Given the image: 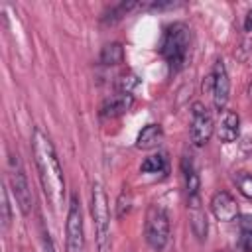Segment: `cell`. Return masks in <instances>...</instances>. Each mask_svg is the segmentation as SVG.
I'll use <instances>...</instances> for the list:
<instances>
[{
    "label": "cell",
    "mask_w": 252,
    "mask_h": 252,
    "mask_svg": "<svg viewBox=\"0 0 252 252\" xmlns=\"http://www.w3.org/2000/svg\"><path fill=\"white\" fill-rule=\"evenodd\" d=\"M187 211H189V222H191V230L199 240L207 238V230H209V222H207V215L203 211L201 205V197H189L187 199Z\"/></svg>",
    "instance_id": "obj_11"
},
{
    "label": "cell",
    "mask_w": 252,
    "mask_h": 252,
    "mask_svg": "<svg viewBox=\"0 0 252 252\" xmlns=\"http://www.w3.org/2000/svg\"><path fill=\"white\" fill-rule=\"evenodd\" d=\"M159 53L165 59L169 71L173 73L181 71L187 65V59L191 55V30L181 22L167 26L161 39Z\"/></svg>",
    "instance_id": "obj_2"
},
{
    "label": "cell",
    "mask_w": 252,
    "mask_h": 252,
    "mask_svg": "<svg viewBox=\"0 0 252 252\" xmlns=\"http://www.w3.org/2000/svg\"><path fill=\"white\" fill-rule=\"evenodd\" d=\"M213 132H215V122H213V116H211L209 108L203 102H193V106H191V128H189L193 146L203 148L211 140Z\"/></svg>",
    "instance_id": "obj_7"
},
{
    "label": "cell",
    "mask_w": 252,
    "mask_h": 252,
    "mask_svg": "<svg viewBox=\"0 0 252 252\" xmlns=\"http://www.w3.org/2000/svg\"><path fill=\"white\" fill-rule=\"evenodd\" d=\"M161 126L159 124H146L140 132H138V138H136V148L140 150H152L156 148L159 142H161Z\"/></svg>",
    "instance_id": "obj_14"
},
{
    "label": "cell",
    "mask_w": 252,
    "mask_h": 252,
    "mask_svg": "<svg viewBox=\"0 0 252 252\" xmlns=\"http://www.w3.org/2000/svg\"><path fill=\"white\" fill-rule=\"evenodd\" d=\"M132 209V193L124 189L116 199V219H124Z\"/></svg>",
    "instance_id": "obj_18"
},
{
    "label": "cell",
    "mask_w": 252,
    "mask_h": 252,
    "mask_svg": "<svg viewBox=\"0 0 252 252\" xmlns=\"http://www.w3.org/2000/svg\"><path fill=\"white\" fill-rule=\"evenodd\" d=\"M124 59V49L120 43H106L100 51V63L102 65H118Z\"/></svg>",
    "instance_id": "obj_15"
},
{
    "label": "cell",
    "mask_w": 252,
    "mask_h": 252,
    "mask_svg": "<svg viewBox=\"0 0 252 252\" xmlns=\"http://www.w3.org/2000/svg\"><path fill=\"white\" fill-rule=\"evenodd\" d=\"M134 104V96L132 93H116V94H110L108 98H104L102 106H100V114L104 118H118L122 114H126Z\"/></svg>",
    "instance_id": "obj_10"
},
{
    "label": "cell",
    "mask_w": 252,
    "mask_h": 252,
    "mask_svg": "<svg viewBox=\"0 0 252 252\" xmlns=\"http://www.w3.org/2000/svg\"><path fill=\"white\" fill-rule=\"evenodd\" d=\"M10 187H12V193L16 197V203L20 207V211L24 215H30L32 207H33V197H32V191H30V183H28V177L24 173V167L20 163V158L18 154H10Z\"/></svg>",
    "instance_id": "obj_6"
},
{
    "label": "cell",
    "mask_w": 252,
    "mask_h": 252,
    "mask_svg": "<svg viewBox=\"0 0 252 252\" xmlns=\"http://www.w3.org/2000/svg\"><path fill=\"white\" fill-rule=\"evenodd\" d=\"M181 169H183V179H185L187 199H189V197H199L201 179H199V173H197V169H195V163H193L191 156H185V158L181 159Z\"/></svg>",
    "instance_id": "obj_13"
},
{
    "label": "cell",
    "mask_w": 252,
    "mask_h": 252,
    "mask_svg": "<svg viewBox=\"0 0 252 252\" xmlns=\"http://www.w3.org/2000/svg\"><path fill=\"white\" fill-rule=\"evenodd\" d=\"M244 30H246V32H252V8L248 10V14H246V18H244Z\"/></svg>",
    "instance_id": "obj_23"
},
{
    "label": "cell",
    "mask_w": 252,
    "mask_h": 252,
    "mask_svg": "<svg viewBox=\"0 0 252 252\" xmlns=\"http://www.w3.org/2000/svg\"><path fill=\"white\" fill-rule=\"evenodd\" d=\"M211 77H213V104L219 112L226 110V102H228V93H230V81H228V73H226V67H224V61L222 59H217L215 65H213V71H211Z\"/></svg>",
    "instance_id": "obj_8"
},
{
    "label": "cell",
    "mask_w": 252,
    "mask_h": 252,
    "mask_svg": "<svg viewBox=\"0 0 252 252\" xmlns=\"http://www.w3.org/2000/svg\"><path fill=\"white\" fill-rule=\"evenodd\" d=\"M65 246L67 252H85V228H83V213L77 195L71 197L67 209V222H65Z\"/></svg>",
    "instance_id": "obj_5"
},
{
    "label": "cell",
    "mask_w": 252,
    "mask_h": 252,
    "mask_svg": "<svg viewBox=\"0 0 252 252\" xmlns=\"http://www.w3.org/2000/svg\"><path fill=\"white\" fill-rule=\"evenodd\" d=\"M238 132H240V118L234 110H222L220 114V120H219V126H217V136L220 142L224 144H230L238 138Z\"/></svg>",
    "instance_id": "obj_12"
},
{
    "label": "cell",
    "mask_w": 252,
    "mask_h": 252,
    "mask_svg": "<svg viewBox=\"0 0 252 252\" xmlns=\"http://www.w3.org/2000/svg\"><path fill=\"white\" fill-rule=\"evenodd\" d=\"M169 232H171V224L165 209L159 205H152L146 215V242L159 252L167 246Z\"/></svg>",
    "instance_id": "obj_4"
},
{
    "label": "cell",
    "mask_w": 252,
    "mask_h": 252,
    "mask_svg": "<svg viewBox=\"0 0 252 252\" xmlns=\"http://www.w3.org/2000/svg\"><path fill=\"white\" fill-rule=\"evenodd\" d=\"M201 89H203V93H211V91H213V77H211V75H207V77H205V81H203Z\"/></svg>",
    "instance_id": "obj_21"
},
{
    "label": "cell",
    "mask_w": 252,
    "mask_h": 252,
    "mask_svg": "<svg viewBox=\"0 0 252 252\" xmlns=\"http://www.w3.org/2000/svg\"><path fill=\"white\" fill-rule=\"evenodd\" d=\"M91 213H93V222H94L96 252H110V211H108L106 193L98 181L93 183Z\"/></svg>",
    "instance_id": "obj_3"
},
{
    "label": "cell",
    "mask_w": 252,
    "mask_h": 252,
    "mask_svg": "<svg viewBox=\"0 0 252 252\" xmlns=\"http://www.w3.org/2000/svg\"><path fill=\"white\" fill-rule=\"evenodd\" d=\"M43 252H55V248H53V242H51L49 234H43Z\"/></svg>",
    "instance_id": "obj_22"
},
{
    "label": "cell",
    "mask_w": 252,
    "mask_h": 252,
    "mask_svg": "<svg viewBox=\"0 0 252 252\" xmlns=\"http://www.w3.org/2000/svg\"><path fill=\"white\" fill-rule=\"evenodd\" d=\"M238 248H240L242 252H252V219H244V220L240 222Z\"/></svg>",
    "instance_id": "obj_17"
},
{
    "label": "cell",
    "mask_w": 252,
    "mask_h": 252,
    "mask_svg": "<svg viewBox=\"0 0 252 252\" xmlns=\"http://www.w3.org/2000/svg\"><path fill=\"white\" fill-rule=\"evenodd\" d=\"M10 220H12V215H10V201H8V189L2 187V224L4 228L10 226Z\"/></svg>",
    "instance_id": "obj_20"
},
{
    "label": "cell",
    "mask_w": 252,
    "mask_h": 252,
    "mask_svg": "<svg viewBox=\"0 0 252 252\" xmlns=\"http://www.w3.org/2000/svg\"><path fill=\"white\" fill-rule=\"evenodd\" d=\"M165 169V156L163 154H154V156H148L142 165H140V171L142 173H159Z\"/></svg>",
    "instance_id": "obj_16"
},
{
    "label": "cell",
    "mask_w": 252,
    "mask_h": 252,
    "mask_svg": "<svg viewBox=\"0 0 252 252\" xmlns=\"http://www.w3.org/2000/svg\"><path fill=\"white\" fill-rule=\"evenodd\" d=\"M32 154L41 183V191L51 209L57 211L65 199V177L49 136L39 128H35L32 134Z\"/></svg>",
    "instance_id": "obj_1"
},
{
    "label": "cell",
    "mask_w": 252,
    "mask_h": 252,
    "mask_svg": "<svg viewBox=\"0 0 252 252\" xmlns=\"http://www.w3.org/2000/svg\"><path fill=\"white\" fill-rule=\"evenodd\" d=\"M211 211L217 220L230 222L238 217V205L228 191H217L211 199Z\"/></svg>",
    "instance_id": "obj_9"
},
{
    "label": "cell",
    "mask_w": 252,
    "mask_h": 252,
    "mask_svg": "<svg viewBox=\"0 0 252 252\" xmlns=\"http://www.w3.org/2000/svg\"><path fill=\"white\" fill-rule=\"evenodd\" d=\"M236 185H238V191L246 197V199H252V175L250 173H238L236 175Z\"/></svg>",
    "instance_id": "obj_19"
}]
</instances>
